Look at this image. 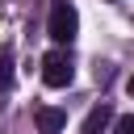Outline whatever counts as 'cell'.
<instances>
[{
	"instance_id": "3957f363",
	"label": "cell",
	"mask_w": 134,
	"mask_h": 134,
	"mask_svg": "<svg viewBox=\"0 0 134 134\" xmlns=\"http://www.w3.org/2000/svg\"><path fill=\"white\" fill-rule=\"evenodd\" d=\"M34 126H38V134H63V126H67V113H63V109H50V105H42V109H34Z\"/></svg>"
},
{
	"instance_id": "5b68a950",
	"label": "cell",
	"mask_w": 134,
	"mask_h": 134,
	"mask_svg": "<svg viewBox=\"0 0 134 134\" xmlns=\"http://www.w3.org/2000/svg\"><path fill=\"white\" fill-rule=\"evenodd\" d=\"M13 84V46H0V88Z\"/></svg>"
},
{
	"instance_id": "277c9868",
	"label": "cell",
	"mask_w": 134,
	"mask_h": 134,
	"mask_svg": "<svg viewBox=\"0 0 134 134\" xmlns=\"http://www.w3.org/2000/svg\"><path fill=\"white\" fill-rule=\"evenodd\" d=\"M109 121H113V109H109V105H96V109L88 113V121H84V134H105Z\"/></svg>"
},
{
	"instance_id": "6da1fadb",
	"label": "cell",
	"mask_w": 134,
	"mask_h": 134,
	"mask_svg": "<svg viewBox=\"0 0 134 134\" xmlns=\"http://www.w3.org/2000/svg\"><path fill=\"white\" fill-rule=\"evenodd\" d=\"M75 29H80V13H75V4L71 0H54V8H50V21H46V34H50V42H71L75 38Z\"/></svg>"
},
{
	"instance_id": "52a82bcc",
	"label": "cell",
	"mask_w": 134,
	"mask_h": 134,
	"mask_svg": "<svg viewBox=\"0 0 134 134\" xmlns=\"http://www.w3.org/2000/svg\"><path fill=\"white\" fill-rule=\"evenodd\" d=\"M126 92H130V96H134V75H130V80H126Z\"/></svg>"
},
{
	"instance_id": "7a4b0ae2",
	"label": "cell",
	"mask_w": 134,
	"mask_h": 134,
	"mask_svg": "<svg viewBox=\"0 0 134 134\" xmlns=\"http://www.w3.org/2000/svg\"><path fill=\"white\" fill-rule=\"evenodd\" d=\"M42 80H46L50 88H67V84L75 80L71 54H67V50H46V54H42Z\"/></svg>"
},
{
	"instance_id": "8992f818",
	"label": "cell",
	"mask_w": 134,
	"mask_h": 134,
	"mask_svg": "<svg viewBox=\"0 0 134 134\" xmlns=\"http://www.w3.org/2000/svg\"><path fill=\"white\" fill-rule=\"evenodd\" d=\"M113 134H134V113H121L113 121Z\"/></svg>"
}]
</instances>
